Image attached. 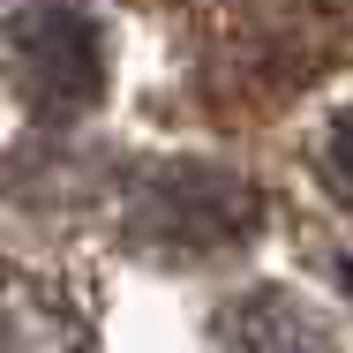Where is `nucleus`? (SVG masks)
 Instances as JSON below:
<instances>
[{"mask_svg":"<svg viewBox=\"0 0 353 353\" xmlns=\"http://www.w3.org/2000/svg\"><path fill=\"white\" fill-rule=\"evenodd\" d=\"M203 353H339V323L285 285H256L218 301Z\"/></svg>","mask_w":353,"mask_h":353,"instance_id":"nucleus-3","label":"nucleus"},{"mask_svg":"<svg viewBox=\"0 0 353 353\" xmlns=\"http://www.w3.org/2000/svg\"><path fill=\"white\" fill-rule=\"evenodd\" d=\"M263 225V203L248 181H233L225 165H143L128 203H121V241L143 263L165 271H203L225 263L233 248H248Z\"/></svg>","mask_w":353,"mask_h":353,"instance_id":"nucleus-1","label":"nucleus"},{"mask_svg":"<svg viewBox=\"0 0 353 353\" xmlns=\"http://www.w3.org/2000/svg\"><path fill=\"white\" fill-rule=\"evenodd\" d=\"M308 165H316L323 196L353 211V105L323 113V128H316V143H308Z\"/></svg>","mask_w":353,"mask_h":353,"instance_id":"nucleus-5","label":"nucleus"},{"mask_svg":"<svg viewBox=\"0 0 353 353\" xmlns=\"http://www.w3.org/2000/svg\"><path fill=\"white\" fill-rule=\"evenodd\" d=\"M0 353H90V316L75 285L0 256Z\"/></svg>","mask_w":353,"mask_h":353,"instance_id":"nucleus-4","label":"nucleus"},{"mask_svg":"<svg viewBox=\"0 0 353 353\" xmlns=\"http://www.w3.org/2000/svg\"><path fill=\"white\" fill-rule=\"evenodd\" d=\"M0 83L23 113L75 121L105 98V23L83 0H30L0 23Z\"/></svg>","mask_w":353,"mask_h":353,"instance_id":"nucleus-2","label":"nucleus"}]
</instances>
